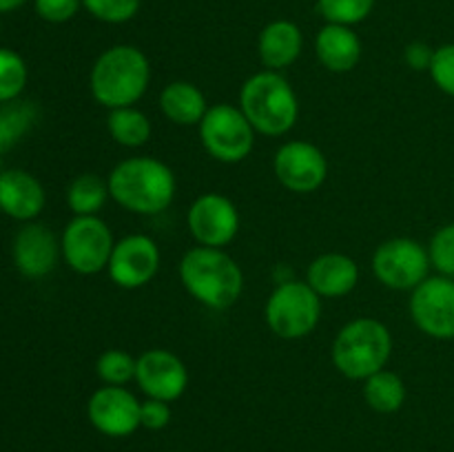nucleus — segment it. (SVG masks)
<instances>
[{
    "instance_id": "10",
    "label": "nucleus",
    "mask_w": 454,
    "mask_h": 452,
    "mask_svg": "<svg viewBox=\"0 0 454 452\" xmlns=\"http://www.w3.org/2000/svg\"><path fill=\"white\" fill-rule=\"evenodd\" d=\"M411 317L424 335L433 339H454V279L426 277L411 295Z\"/></svg>"
},
{
    "instance_id": "33",
    "label": "nucleus",
    "mask_w": 454,
    "mask_h": 452,
    "mask_svg": "<svg viewBox=\"0 0 454 452\" xmlns=\"http://www.w3.org/2000/svg\"><path fill=\"white\" fill-rule=\"evenodd\" d=\"M171 403L160 401V399H149L140 403V425L146 430H164L171 424Z\"/></svg>"
},
{
    "instance_id": "7",
    "label": "nucleus",
    "mask_w": 454,
    "mask_h": 452,
    "mask_svg": "<svg viewBox=\"0 0 454 452\" xmlns=\"http://www.w3.org/2000/svg\"><path fill=\"white\" fill-rule=\"evenodd\" d=\"M198 127L204 151L217 162H242L251 155L253 146H255L257 131L239 106L226 105V102L208 106L207 115Z\"/></svg>"
},
{
    "instance_id": "30",
    "label": "nucleus",
    "mask_w": 454,
    "mask_h": 452,
    "mask_svg": "<svg viewBox=\"0 0 454 452\" xmlns=\"http://www.w3.org/2000/svg\"><path fill=\"white\" fill-rule=\"evenodd\" d=\"M140 3L142 0H82V7L98 20L122 25L140 12Z\"/></svg>"
},
{
    "instance_id": "25",
    "label": "nucleus",
    "mask_w": 454,
    "mask_h": 452,
    "mask_svg": "<svg viewBox=\"0 0 454 452\" xmlns=\"http://www.w3.org/2000/svg\"><path fill=\"white\" fill-rule=\"evenodd\" d=\"M38 109L31 102L13 100L0 106V153L12 149L34 127Z\"/></svg>"
},
{
    "instance_id": "9",
    "label": "nucleus",
    "mask_w": 454,
    "mask_h": 452,
    "mask_svg": "<svg viewBox=\"0 0 454 452\" xmlns=\"http://www.w3.org/2000/svg\"><path fill=\"white\" fill-rule=\"evenodd\" d=\"M430 270L428 248L412 238L386 239L372 255V273L393 291H415Z\"/></svg>"
},
{
    "instance_id": "11",
    "label": "nucleus",
    "mask_w": 454,
    "mask_h": 452,
    "mask_svg": "<svg viewBox=\"0 0 454 452\" xmlns=\"http://www.w3.org/2000/svg\"><path fill=\"white\" fill-rule=\"evenodd\" d=\"M273 173L284 189L293 193H313L326 182L328 160L313 142L291 140L275 151Z\"/></svg>"
},
{
    "instance_id": "31",
    "label": "nucleus",
    "mask_w": 454,
    "mask_h": 452,
    "mask_svg": "<svg viewBox=\"0 0 454 452\" xmlns=\"http://www.w3.org/2000/svg\"><path fill=\"white\" fill-rule=\"evenodd\" d=\"M428 74L433 82L437 84L439 91L454 97V43L434 49V58Z\"/></svg>"
},
{
    "instance_id": "1",
    "label": "nucleus",
    "mask_w": 454,
    "mask_h": 452,
    "mask_svg": "<svg viewBox=\"0 0 454 452\" xmlns=\"http://www.w3.org/2000/svg\"><path fill=\"white\" fill-rule=\"evenodd\" d=\"M106 184L111 198L137 215H158L167 211L177 189L171 167L149 155H136L115 164Z\"/></svg>"
},
{
    "instance_id": "13",
    "label": "nucleus",
    "mask_w": 454,
    "mask_h": 452,
    "mask_svg": "<svg viewBox=\"0 0 454 452\" xmlns=\"http://www.w3.org/2000/svg\"><path fill=\"white\" fill-rule=\"evenodd\" d=\"M160 270V248L153 238L142 233L127 235L118 239L111 253L109 273L111 282L124 291H136L146 286Z\"/></svg>"
},
{
    "instance_id": "21",
    "label": "nucleus",
    "mask_w": 454,
    "mask_h": 452,
    "mask_svg": "<svg viewBox=\"0 0 454 452\" xmlns=\"http://www.w3.org/2000/svg\"><path fill=\"white\" fill-rule=\"evenodd\" d=\"M160 109L173 124L193 127L202 122L207 115L208 102L198 84L176 80V82H168L160 93Z\"/></svg>"
},
{
    "instance_id": "18",
    "label": "nucleus",
    "mask_w": 454,
    "mask_h": 452,
    "mask_svg": "<svg viewBox=\"0 0 454 452\" xmlns=\"http://www.w3.org/2000/svg\"><path fill=\"white\" fill-rule=\"evenodd\" d=\"M44 208V189L31 173L9 168L0 173V211L20 222L38 217Z\"/></svg>"
},
{
    "instance_id": "22",
    "label": "nucleus",
    "mask_w": 454,
    "mask_h": 452,
    "mask_svg": "<svg viewBox=\"0 0 454 452\" xmlns=\"http://www.w3.org/2000/svg\"><path fill=\"white\" fill-rule=\"evenodd\" d=\"M364 399L375 412L390 415V412H397L406 401V384L397 372L384 368L364 379Z\"/></svg>"
},
{
    "instance_id": "27",
    "label": "nucleus",
    "mask_w": 454,
    "mask_h": 452,
    "mask_svg": "<svg viewBox=\"0 0 454 452\" xmlns=\"http://www.w3.org/2000/svg\"><path fill=\"white\" fill-rule=\"evenodd\" d=\"M27 84V65L12 49H0V105L20 97Z\"/></svg>"
},
{
    "instance_id": "14",
    "label": "nucleus",
    "mask_w": 454,
    "mask_h": 452,
    "mask_svg": "<svg viewBox=\"0 0 454 452\" xmlns=\"http://www.w3.org/2000/svg\"><path fill=\"white\" fill-rule=\"evenodd\" d=\"M140 403L124 386H102L89 397L87 417L105 437L122 439L140 428Z\"/></svg>"
},
{
    "instance_id": "5",
    "label": "nucleus",
    "mask_w": 454,
    "mask_h": 452,
    "mask_svg": "<svg viewBox=\"0 0 454 452\" xmlns=\"http://www.w3.org/2000/svg\"><path fill=\"white\" fill-rule=\"evenodd\" d=\"M393 355V335L380 319L357 317L346 323L333 341V363L344 377L368 379L384 370Z\"/></svg>"
},
{
    "instance_id": "35",
    "label": "nucleus",
    "mask_w": 454,
    "mask_h": 452,
    "mask_svg": "<svg viewBox=\"0 0 454 452\" xmlns=\"http://www.w3.org/2000/svg\"><path fill=\"white\" fill-rule=\"evenodd\" d=\"M27 0H0V13H7V12H13V9L22 7Z\"/></svg>"
},
{
    "instance_id": "15",
    "label": "nucleus",
    "mask_w": 454,
    "mask_h": 452,
    "mask_svg": "<svg viewBox=\"0 0 454 452\" xmlns=\"http://www.w3.org/2000/svg\"><path fill=\"white\" fill-rule=\"evenodd\" d=\"M136 381L149 399L171 403L189 388V370L171 350L151 348L137 357Z\"/></svg>"
},
{
    "instance_id": "29",
    "label": "nucleus",
    "mask_w": 454,
    "mask_h": 452,
    "mask_svg": "<svg viewBox=\"0 0 454 452\" xmlns=\"http://www.w3.org/2000/svg\"><path fill=\"white\" fill-rule=\"evenodd\" d=\"M430 266L439 270L443 277L454 279V222L442 226L437 233L430 238L428 244Z\"/></svg>"
},
{
    "instance_id": "23",
    "label": "nucleus",
    "mask_w": 454,
    "mask_h": 452,
    "mask_svg": "<svg viewBox=\"0 0 454 452\" xmlns=\"http://www.w3.org/2000/svg\"><path fill=\"white\" fill-rule=\"evenodd\" d=\"M106 131L127 149H137L146 144L151 137V120L136 106H122V109H111L106 115Z\"/></svg>"
},
{
    "instance_id": "28",
    "label": "nucleus",
    "mask_w": 454,
    "mask_h": 452,
    "mask_svg": "<svg viewBox=\"0 0 454 452\" xmlns=\"http://www.w3.org/2000/svg\"><path fill=\"white\" fill-rule=\"evenodd\" d=\"M372 7H375V0H317V9L324 20L346 27L366 20Z\"/></svg>"
},
{
    "instance_id": "36",
    "label": "nucleus",
    "mask_w": 454,
    "mask_h": 452,
    "mask_svg": "<svg viewBox=\"0 0 454 452\" xmlns=\"http://www.w3.org/2000/svg\"><path fill=\"white\" fill-rule=\"evenodd\" d=\"M171 452H176V450H171Z\"/></svg>"
},
{
    "instance_id": "34",
    "label": "nucleus",
    "mask_w": 454,
    "mask_h": 452,
    "mask_svg": "<svg viewBox=\"0 0 454 452\" xmlns=\"http://www.w3.org/2000/svg\"><path fill=\"white\" fill-rule=\"evenodd\" d=\"M433 58L434 49L430 47V44L421 43V40L411 43L406 47V51H403V60H406V65L415 71H428L430 65H433Z\"/></svg>"
},
{
    "instance_id": "19",
    "label": "nucleus",
    "mask_w": 454,
    "mask_h": 452,
    "mask_svg": "<svg viewBox=\"0 0 454 452\" xmlns=\"http://www.w3.org/2000/svg\"><path fill=\"white\" fill-rule=\"evenodd\" d=\"M315 53L328 71L348 74L362 60V40L353 27L326 22L315 38Z\"/></svg>"
},
{
    "instance_id": "26",
    "label": "nucleus",
    "mask_w": 454,
    "mask_h": 452,
    "mask_svg": "<svg viewBox=\"0 0 454 452\" xmlns=\"http://www.w3.org/2000/svg\"><path fill=\"white\" fill-rule=\"evenodd\" d=\"M137 359L131 357L127 350L111 348L98 357L96 372L102 384L106 386H124L129 381H136Z\"/></svg>"
},
{
    "instance_id": "3",
    "label": "nucleus",
    "mask_w": 454,
    "mask_h": 452,
    "mask_svg": "<svg viewBox=\"0 0 454 452\" xmlns=\"http://www.w3.org/2000/svg\"><path fill=\"white\" fill-rule=\"evenodd\" d=\"M151 82V65L133 44H115L93 62L89 87L98 105L106 109L136 106Z\"/></svg>"
},
{
    "instance_id": "12",
    "label": "nucleus",
    "mask_w": 454,
    "mask_h": 452,
    "mask_svg": "<svg viewBox=\"0 0 454 452\" xmlns=\"http://www.w3.org/2000/svg\"><path fill=\"white\" fill-rule=\"evenodd\" d=\"M186 226L200 246L224 248L238 235L239 211L226 195L204 193L191 204Z\"/></svg>"
},
{
    "instance_id": "4",
    "label": "nucleus",
    "mask_w": 454,
    "mask_h": 452,
    "mask_svg": "<svg viewBox=\"0 0 454 452\" xmlns=\"http://www.w3.org/2000/svg\"><path fill=\"white\" fill-rule=\"evenodd\" d=\"M239 109L257 133L284 136L300 118V100L293 84L279 71L253 74L239 89Z\"/></svg>"
},
{
    "instance_id": "17",
    "label": "nucleus",
    "mask_w": 454,
    "mask_h": 452,
    "mask_svg": "<svg viewBox=\"0 0 454 452\" xmlns=\"http://www.w3.org/2000/svg\"><path fill=\"white\" fill-rule=\"evenodd\" d=\"M306 282L319 297H344L357 286L359 266L353 257L344 253H324L310 261L306 270Z\"/></svg>"
},
{
    "instance_id": "24",
    "label": "nucleus",
    "mask_w": 454,
    "mask_h": 452,
    "mask_svg": "<svg viewBox=\"0 0 454 452\" xmlns=\"http://www.w3.org/2000/svg\"><path fill=\"white\" fill-rule=\"evenodd\" d=\"M109 198V184L98 173H80L67 189V204L75 215H98Z\"/></svg>"
},
{
    "instance_id": "16",
    "label": "nucleus",
    "mask_w": 454,
    "mask_h": 452,
    "mask_svg": "<svg viewBox=\"0 0 454 452\" xmlns=\"http://www.w3.org/2000/svg\"><path fill=\"white\" fill-rule=\"evenodd\" d=\"M62 248L51 229L44 224L22 226L13 239V264L29 279L44 277L58 264Z\"/></svg>"
},
{
    "instance_id": "32",
    "label": "nucleus",
    "mask_w": 454,
    "mask_h": 452,
    "mask_svg": "<svg viewBox=\"0 0 454 452\" xmlns=\"http://www.w3.org/2000/svg\"><path fill=\"white\" fill-rule=\"evenodd\" d=\"M34 4L35 13L43 20L60 25V22L71 20L78 13V9L82 7V0H34Z\"/></svg>"
},
{
    "instance_id": "2",
    "label": "nucleus",
    "mask_w": 454,
    "mask_h": 452,
    "mask_svg": "<svg viewBox=\"0 0 454 452\" xmlns=\"http://www.w3.org/2000/svg\"><path fill=\"white\" fill-rule=\"evenodd\" d=\"M186 292L211 310H226L242 297L244 273L224 248L193 246L180 261Z\"/></svg>"
},
{
    "instance_id": "6",
    "label": "nucleus",
    "mask_w": 454,
    "mask_h": 452,
    "mask_svg": "<svg viewBox=\"0 0 454 452\" xmlns=\"http://www.w3.org/2000/svg\"><path fill=\"white\" fill-rule=\"evenodd\" d=\"M266 323L282 339H301L317 328L322 317V297L309 282L286 279L275 286L264 308Z\"/></svg>"
},
{
    "instance_id": "20",
    "label": "nucleus",
    "mask_w": 454,
    "mask_h": 452,
    "mask_svg": "<svg viewBox=\"0 0 454 452\" xmlns=\"http://www.w3.org/2000/svg\"><path fill=\"white\" fill-rule=\"evenodd\" d=\"M301 44H304V38L295 22L273 20L262 29L260 40H257V53L266 69L282 71L300 58Z\"/></svg>"
},
{
    "instance_id": "8",
    "label": "nucleus",
    "mask_w": 454,
    "mask_h": 452,
    "mask_svg": "<svg viewBox=\"0 0 454 452\" xmlns=\"http://www.w3.org/2000/svg\"><path fill=\"white\" fill-rule=\"evenodd\" d=\"M115 239L105 220L98 215H75L62 233V257L78 275L106 270Z\"/></svg>"
}]
</instances>
